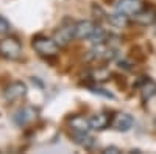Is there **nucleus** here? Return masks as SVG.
<instances>
[{
  "mask_svg": "<svg viewBox=\"0 0 156 154\" xmlns=\"http://www.w3.org/2000/svg\"><path fill=\"white\" fill-rule=\"evenodd\" d=\"M31 47L34 48V51H37L41 56L50 58V56H56V53L59 51V45L56 44L55 39H50V37H34Z\"/></svg>",
  "mask_w": 156,
  "mask_h": 154,
  "instance_id": "f257e3e1",
  "label": "nucleus"
},
{
  "mask_svg": "<svg viewBox=\"0 0 156 154\" xmlns=\"http://www.w3.org/2000/svg\"><path fill=\"white\" fill-rule=\"evenodd\" d=\"M73 37H75V23L70 20H64L53 34V39L56 41V44L59 47L69 45Z\"/></svg>",
  "mask_w": 156,
  "mask_h": 154,
  "instance_id": "f03ea898",
  "label": "nucleus"
},
{
  "mask_svg": "<svg viewBox=\"0 0 156 154\" xmlns=\"http://www.w3.org/2000/svg\"><path fill=\"white\" fill-rule=\"evenodd\" d=\"M22 55V45L12 37H5L0 41V56L5 59H17Z\"/></svg>",
  "mask_w": 156,
  "mask_h": 154,
  "instance_id": "7ed1b4c3",
  "label": "nucleus"
},
{
  "mask_svg": "<svg viewBox=\"0 0 156 154\" xmlns=\"http://www.w3.org/2000/svg\"><path fill=\"white\" fill-rule=\"evenodd\" d=\"M25 95H27V84L22 81H14L5 87L3 91V97L8 103H14L22 100Z\"/></svg>",
  "mask_w": 156,
  "mask_h": 154,
  "instance_id": "20e7f679",
  "label": "nucleus"
},
{
  "mask_svg": "<svg viewBox=\"0 0 156 154\" xmlns=\"http://www.w3.org/2000/svg\"><path fill=\"white\" fill-rule=\"evenodd\" d=\"M142 8H144V5H142L140 0H117V3H115V11L123 12L128 17L129 16L133 17Z\"/></svg>",
  "mask_w": 156,
  "mask_h": 154,
  "instance_id": "39448f33",
  "label": "nucleus"
},
{
  "mask_svg": "<svg viewBox=\"0 0 156 154\" xmlns=\"http://www.w3.org/2000/svg\"><path fill=\"white\" fill-rule=\"evenodd\" d=\"M112 128L115 131H119V132H126L129 131L133 128L134 125V118L131 117L129 114H125V112H120V114H117L114 120H112Z\"/></svg>",
  "mask_w": 156,
  "mask_h": 154,
  "instance_id": "423d86ee",
  "label": "nucleus"
},
{
  "mask_svg": "<svg viewBox=\"0 0 156 154\" xmlns=\"http://www.w3.org/2000/svg\"><path fill=\"white\" fill-rule=\"evenodd\" d=\"M97 25L90 20H80L75 23V37L76 39H89L95 31Z\"/></svg>",
  "mask_w": 156,
  "mask_h": 154,
  "instance_id": "0eeeda50",
  "label": "nucleus"
},
{
  "mask_svg": "<svg viewBox=\"0 0 156 154\" xmlns=\"http://www.w3.org/2000/svg\"><path fill=\"white\" fill-rule=\"evenodd\" d=\"M133 22L137 25H142V27H147V25H151L156 22V11L148 9V8H142L139 12L133 16Z\"/></svg>",
  "mask_w": 156,
  "mask_h": 154,
  "instance_id": "6e6552de",
  "label": "nucleus"
},
{
  "mask_svg": "<svg viewBox=\"0 0 156 154\" xmlns=\"http://www.w3.org/2000/svg\"><path fill=\"white\" fill-rule=\"evenodd\" d=\"M36 118V111L33 108H22L14 114V121L19 126H27Z\"/></svg>",
  "mask_w": 156,
  "mask_h": 154,
  "instance_id": "1a4fd4ad",
  "label": "nucleus"
},
{
  "mask_svg": "<svg viewBox=\"0 0 156 154\" xmlns=\"http://www.w3.org/2000/svg\"><path fill=\"white\" fill-rule=\"evenodd\" d=\"M69 125L72 128V131L75 132H89L90 131V123L89 118L83 117V115H75L69 120Z\"/></svg>",
  "mask_w": 156,
  "mask_h": 154,
  "instance_id": "9d476101",
  "label": "nucleus"
},
{
  "mask_svg": "<svg viewBox=\"0 0 156 154\" xmlns=\"http://www.w3.org/2000/svg\"><path fill=\"white\" fill-rule=\"evenodd\" d=\"M89 123H90V129L103 131V129H106L108 125H109V117L103 112H98V114H94L92 117L89 118Z\"/></svg>",
  "mask_w": 156,
  "mask_h": 154,
  "instance_id": "9b49d317",
  "label": "nucleus"
},
{
  "mask_svg": "<svg viewBox=\"0 0 156 154\" xmlns=\"http://www.w3.org/2000/svg\"><path fill=\"white\" fill-rule=\"evenodd\" d=\"M72 139H73V142L76 145L83 146L84 149H90V148H94V145H95V139L90 137L89 132H75L73 131Z\"/></svg>",
  "mask_w": 156,
  "mask_h": 154,
  "instance_id": "f8f14e48",
  "label": "nucleus"
},
{
  "mask_svg": "<svg viewBox=\"0 0 156 154\" xmlns=\"http://www.w3.org/2000/svg\"><path fill=\"white\" fill-rule=\"evenodd\" d=\"M106 20L111 27L114 28H125L128 25V16H125L123 12L120 11H115V12H111V14H106Z\"/></svg>",
  "mask_w": 156,
  "mask_h": 154,
  "instance_id": "ddd939ff",
  "label": "nucleus"
},
{
  "mask_svg": "<svg viewBox=\"0 0 156 154\" xmlns=\"http://www.w3.org/2000/svg\"><path fill=\"white\" fill-rule=\"evenodd\" d=\"M106 37H108V33L103 30L101 27H97L95 31L92 33V36H90L89 39H90V42H92V44H103V42L106 41Z\"/></svg>",
  "mask_w": 156,
  "mask_h": 154,
  "instance_id": "4468645a",
  "label": "nucleus"
},
{
  "mask_svg": "<svg viewBox=\"0 0 156 154\" xmlns=\"http://www.w3.org/2000/svg\"><path fill=\"white\" fill-rule=\"evenodd\" d=\"M109 75H111V73H109L106 69H98L97 72H94L92 76H94L95 81H106V80L109 78Z\"/></svg>",
  "mask_w": 156,
  "mask_h": 154,
  "instance_id": "2eb2a0df",
  "label": "nucleus"
},
{
  "mask_svg": "<svg viewBox=\"0 0 156 154\" xmlns=\"http://www.w3.org/2000/svg\"><path fill=\"white\" fill-rule=\"evenodd\" d=\"M9 30H11V23H9L3 16H0V36L8 34V33H9Z\"/></svg>",
  "mask_w": 156,
  "mask_h": 154,
  "instance_id": "dca6fc26",
  "label": "nucleus"
},
{
  "mask_svg": "<svg viewBox=\"0 0 156 154\" xmlns=\"http://www.w3.org/2000/svg\"><path fill=\"white\" fill-rule=\"evenodd\" d=\"M90 92H94V94H100L103 97H106V98H114V95L111 92H105V89H98V87H90Z\"/></svg>",
  "mask_w": 156,
  "mask_h": 154,
  "instance_id": "f3484780",
  "label": "nucleus"
},
{
  "mask_svg": "<svg viewBox=\"0 0 156 154\" xmlns=\"http://www.w3.org/2000/svg\"><path fill=\"white\" fill-rule=\"evenodd\" d=\"M101 152L103 154H109V152L115 154V152H122V151H120V148H117V146H106L105 149H101Z\"/></svg>",
  "mask_w": 156,
  "mask_h": 154,
  "instance_id": "a211bd4d",
  "label": "nucleus"
},
{
  "mask_svg": "<svg viewBox=\"0 0 156 154\" xmlns=\"http://www.w3.org/2000/svg\"><path fill=\"white\" fill-rule=\"evenodd\" d=\"M153 126H154V129H156V118H154V121H153Z\"/></svg>",
  "mask_w": 156,
  "mask_h": 154,
  "instance_id": "6ab92c4d",
  "label": "nucleus"
}]
</instances>
